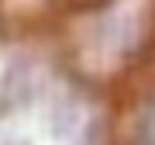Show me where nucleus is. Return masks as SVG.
<instances>
[{
    "label": "nucleus",
    "mask_w": 155,
    "mask_h": 145,
    "mask_svg": "<svg viewBox=\"0 0 155 145\" xmlns=\"http://www.w3.org/2000/svg\"><path fill=\"white\" fill-rule=\"evenodd\" d=\"M134 38H138V24H134V14H127V11L107 14L97 28L100 52H107V56H124Z\"/></svg>",
    "instance_id": "f257e3e1"
},
{
    "label": "nucleus",
    "mask_w": 155,
    "mask_h": 145,
    "mask_svg": "<svg viewBox=\"0 0 155 145\" xmlns=\"http://www.w3.org/2000/svg\"><path fill=\"white\" fill-rule=\"evenodd\" d=\"M0 145H31V142L24 138V135H7V138L0 142Z\"/></svg>",
    "instance_id": "7ed1b4c3"
},
{
    "label": "nucleus",
    "mask_w": 155,
    "mask_h": 145,
    "mask_svg": "<svg viewBox=\"0 0 155 145\" xmlns=\"http://www.w3.org/2000/svg\"><path fill=\"white\" fill-rule=\"evenodd\" d=\"M138 138H141V145H155V100L141 111V121H138Z\"/></svg>",
    "instance_id": "f03ea898"
}]
</instances>
